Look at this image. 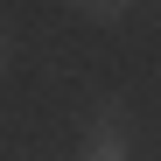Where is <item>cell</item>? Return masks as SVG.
Segmentation results:
<instances>
[{"label": "cell", "instance_id": "obj_1", "mask_svg": "<svg viewBox=\"0 0 161 161\" xmlns=\"http://www.w3.org/2000/svg\"><path fill=\"white\" fill-rule=\"evenodd\" d=\"M77 161H133V119H126V105H91L84 112Z\"/></svg>", "mask_w": 161, "mask_h": 161}, {"label": "cell", "instance_id": "obj_3", "mask_svg": "<svg viewBox=\"0 0 161 161\" xmlns=\"http://www.w3.org/2000/svg\"><path fill=\"white\" fill-rule=\"evenodd\" d=\"M7 63H14V28L0 21V70H7Z\"/></svg>", "mask_w": 161, "mask_h": 161}, {"label": "cell", "instance_id": "obj_2", "mask_svg": "<svg viewBox=\"0 0 161 161\" xmlns=\"http://www.w3.org/2000/svg\"><path fill=\"white\" fill-rule=\"evenodd\" d=\"M70 7H77V14H91V21H119L133 0H70Z\"/></svg>", "mask_w": 161, "mask_h": 161}]
</instances>
